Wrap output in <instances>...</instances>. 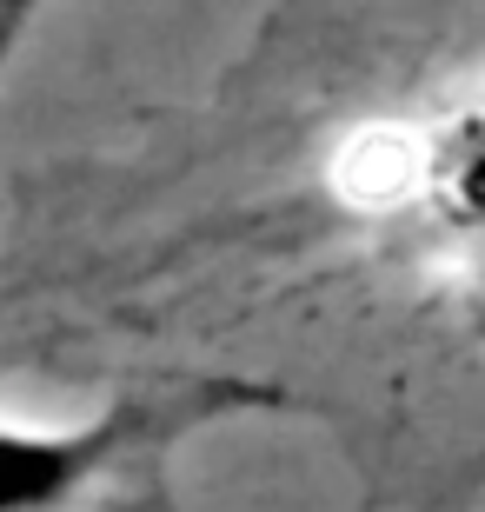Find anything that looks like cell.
<instances>
[{
    "label": "cell",
    "instance_id": "cell-1",
    "mask_svg": "<svg viewBox=\"0 0 485 512\" xmlns=\"http://www.w3.org/2000/svg\"><path fill=\"white\" fill-rule=\"evenodd\" d=\"M140 439H147V406L133 399L80 426L0 419V512H80Z\"/></svg>",
    "mask_w": 485,
    "mask_h": 512
},
{
    "label": "cell",
    "instance_id": "cell-2",
    "mask_svg": "<svg viewBox=\"0 0 485 512\" xmlns=\"http://www.w3.org/2000/svg\"><path fill=\"white\" fill-rule=\"evenodd\" d=\"M20 7H27V0H0V20H7V14H20Z\"/></svg>",
    "mask_w": 485,
    "mask_h": 512
}]
</instances>
